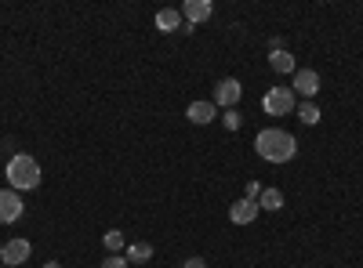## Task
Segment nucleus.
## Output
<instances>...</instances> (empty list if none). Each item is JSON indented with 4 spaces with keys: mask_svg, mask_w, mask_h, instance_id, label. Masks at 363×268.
<instances>
[{
    "mask_svg": "<svg viewBox=\"0 0 363 268\" xmlns=\"http://www.w3.org/2000/svg\"><path fill=\"white\" fill-rule=\"evenodd\" d=\"M4 268H11V265H4Z\"/></svg>",
    "mask_w": 363,
    "mask_h": 268,
    "instance_id": "4be33fe9",
    "label": "nucleus"
},
{
    "mask_svg": "<svg viewBox=\"0 0 363 268\" xmlns=\"http://www.w3.org/2000/svg\"><path fill=\"white\" fill-rule=\"evenodd\" d=\"M102 243H105V251H110V254H120V251H124V232H120V229H110V232L102 236Z\"/></svg>",
    "mask_w": 363,
    "mask_h": 268,
    "instance_id": "dca6fc26",
    "label": "nucleus"
},
{
    "mask_svg": "<svg viewBox=\"0 0 363 268\" xmlns=\"http://www.w3.org/2000/svg\"><path fill=\"white\" fill-rule=\"evenodd\" d=\"M294 98L302 94V98H316L319 94V73L316 69H294Z\"/></svg>",
    "mask_w": 363,
    "mask_h": 268,
    "instance_id": "423d86ee",
    "label": "nucleus"
},
{
    "mask_svg": "<svg viewBox=\"0 0 363 268\" xmlns=\"http://www.w3.org/2000/svg\"><path fill=\"white\" fill-rule=\"evenodd\" d=\"M294 106H298V98L291 87H269L262 94V109L269 116H287V113H294Z\"/></svg>",
    "mask_w": 363,
    "mask_h": 268,
    "instance_id": "7ed1b4c3",
    "label": "nucleus"
},
{
    "mask_svg": "<svg viewBox=\"0 0 363 268\" xmlns=\"http://www.w3.org/2000/svg\"><path fill=\"white\" fill-rule=\"evenodd\" d=\"M26 211V203H22V192H15V189H0V225H11L18 221Z\"/></svg>",
    "mask_w": 363,
    "mask_h": 268,
    "instance_id": "20e7f679",
    "label": "nucleus"
},
{
    "mask_svg": "<svg viewBox=\"0 0 363 268\" xmlns=\"http://www.w3.org/2000/svg\"><path fill=\"white\" fill-rule=\"evenodd\" d=\"M222 123H225V131H240V123H244V116H240L237 109H225Z\"/></svg>",
    "mask_w": 363,
    "mask_h": 268,
    "instance_id": "f3484780",
    "label": "nucleus"
},
{
    "mask_svg": "<svg viewBox=\"0 0 363 268\" xmlns=\"http://www.w3.org/2000/svg\"><path fill=\"white\" fill-rule=\"evenodd\" d=\"M258 196H262V185H258V181H247V199L258 203Z\"/></svg>",
    "mask_w": 363,
    "mask_h": 268,
    "instance_id": "6ab92c4d",
    "label": "nucleus"
},
{
    "mask_svg": "<svg viewBox=\"0 0 363 268\" xmlns=\"http://www.w3.org/2000/svg\"><path fill=\"white\" fill-rule=\"evenodd\" d=\"M258 207H262V211H280V207H284V192H280V189H262Z\"/></svg>",
    "mask_w": 363,
    "mask_h": 268,
    "instance_id": "4468645a",
    "label": "nucleus"
},
{
    "mask_svg": "<svg viewBox=\"0 0 363 268\" xmlns=\"http://www.w3.org/2000/svg\"><path fill=\"white\" fill-rule=\"evenodd\" d=\"M44 268H62V265H58V261H48V265H44Z\"/></svg>",
    "mask_w": 363,
    "mask_h": 268,
    "instance_id": "412c9836",
    "label": "nucleus"
},
{
    "mask_svg": "<svg viewBox=\"0 0 363 268\" xmlns=\"http://www.w3.org/2000/svg\"><path fill=\"white\" fill-rule=\"evenodd\" d=\"M240 94H244V84H240L237 76H225V80H218V84H215V98H211V101H215V106L232 109V106L240 101Z\"/></svg>",
    "mask_w": 363,
    "mask_h": 268,
    "instance_id": "39448f33",
    "label": "nucleus"
},
{
    "mask_svg": "<svg viewBox=\"0 0 363 268\" xmlns=\"http://www.w3.org/2000/svg\"><path fill=\"white\" fill-rule=\"evenodd\" d=\"M8 185L15 192H29V189H37L40 185V163H37V156H29V153H15L11 160H8Z\"/></svg>",
    "mask_w": 363,
    "mask_h": 268,
    "instance_id": "f03ea898",
    "label": "nucleus"
},
{
    "mask_svg": "<svg viewBox=\"0 0 363 268\" xmlns=\"http://www.w3.org/2000/svg\"><path fill=\"white\" fill-rule=\"evenodd\" d=\"M182 15H185V22H207L211 15H215V4H211V0H185L182 4Z\"/></svg>",
    "mask_w": 363,
    "mask_h": 268,
    "instance_id": "1a4fd4ad",
    "label": "nucleus"
},
{
    "mask_svg": "<svg viewBox=\"0 0 363 268\" xmlns=\"http://www.w3.org/2000/svg\"><path fill=\"white\" fill-rule=\"evenodd\" d=\"M258 214H262V207H258L254 199H247V196H244V199H237V203L229 207V221H232V225H251Z\"/></svg>",
    "mask_w": 363,
    "mask_h": 268,
    "instance_id": "6e6552de",
    "label": "nucleus"
},
{
    "mask_svg": "<svg viewBox=\"0 0 363 268\" xmlns=\"http://www.w3.org/2000/svg\"><path fill=\"white\" fill-rule=\"evenodd\" d=\"M298 120H302L305 127H316V123H319V109L312 106V101H302V106H298Z\"/></svg>",
    "mask_w": 363,
    "mask_h": 268,
    "instance_id": "2eb2a0df",
    "label": "nucleus"
},
{
    "mask_svg": "<svg viewBox=\"0 0 363 268\" xmlns=\"http://www.w3.org/2000/svg\"><path fill=\"white\" fill-rule=\"evenodd\" d=\"M124 258L131 261V265H142V261L153 258V246H149V243H131V246L124 251Z\"/></svg>",
    "mask_w": 363,
    "mask_h": 268,
    "instance_id": "ddd939ff",
    "label": "nucleus"
},
{
    "mask_svg": "<svg viewBox=\"0 0 363 268\" xmlns=\"http://www.w3.org/2000/svg\"><path fill=\"white\" fill-rule=\"evenodd\" d=\"M182 268H207V261H204V258H189Z\"/></svg>",
    "mask_w": 363,
    "mask_h": 268,
    "instance_id": "aec40b11",
    "label": "nucleus"
},
{
    "mask_svg": "<svg viewBox=\"0 0 363 268\" xmlns=\"http://www.w3.org/2000/svg\"><path fill=\"white\" fill-rule=\"evenodd\" d=\"M269 66H272V73H294L298 69L291 51H269Z\"/></svg>",
    "mask_w": 363,
    "mask_h": 268,
    "instance_id": "f8f14e48",
    "label": "nucleus"
},
{
    "mask_svg": "<svg viewBox=\"0 0 363 268\" xmlns=\"http://www.w3.org/2000/svg\"><path fill=\"white\" fill-rule=\"evenodd\" d=\"M102 268H131V261H127L124 254H110V258L102 261Z\"/></svg>",
    "mask_w": 363,
    "mask_h": 268,
    "instance_id": "a211bd4d",
    "label": "nucleus"
},
{
    "mask_svg": "<svg viewBox=\"0 0 363 268\" xmlns=\"http://www.w3.org/2000/svg\"><path fill=\"white\" fill-rule=\"evenodd\" d=\"M254 153L269 163H291L298 156V141H294V134H287L280 127H269V131H258V138H254Z\"/></svg>",
    "mask_w": 363,
    "mask_h": 268,
    "instance_id": "f257e3e1",
    "label": "nucleus"
},
{
    "mask_svg": "<svg viewBox=\"0 0 363 268\" xmlns=\"http://www.w3.org/2000/svg\"><path fill=\"white\" fill-rule=\"evenodd\" d=\"M185 116L193 120V123H211V120L218 116V106H215V101H204V98H200V101H189Z\"/></svg>",
    "mask_w": 363,
    "mask_h": 268,
    "instance_id": "9d476101",
    "label": "nucleus"
},
{
    "mask_svg": "<svg viewBox=\"0 0 363 268\" xmlns=\"http://www.w3.org/2000/svg\"><path fill=\"white\" fill-rule=\"evenodd\" d=\"M0 261H8L11 268L29 261V239H8L4 246H0Z\"/></svg>",
    "mask_w": 363,
    "mask_h": 268,
    "instance_id": "0eeeda50",
    "label": "nucleus"
},
{
    "mask_svg": "<svg viewBox=\"0 0 363 268\" xmlns=\"http://www.w3.org/2000/svg\"><path fill=\"white\" fill-rule=\"evenodd\" d=\"M157 29H160V33H175V29H182V11H175V8H160V11H157Z\"/></svg>",
    "mask_w": 363,
    "mask_h": 268,
    "instance_id": "9b49d317",
    "label": "nucleus"
}]
</instances>
